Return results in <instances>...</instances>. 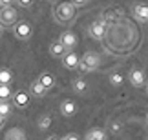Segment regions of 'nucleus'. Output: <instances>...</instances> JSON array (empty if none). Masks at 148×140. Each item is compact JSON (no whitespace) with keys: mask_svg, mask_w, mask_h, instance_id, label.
Returning <instances> with one entry per match:
<instances>
[{"mask_svg":"<svg viewBox=\"0 0 148 140\" xmlns=\"http://www.w3.org/2000/svg\"><path fill=\"white\" fill-rule=\"evenodd\" d=\"M106 22H101V20H97V22H93V24H90V29H88V33H90V37L92 38H95V40H101L102 37L106 35Z\"/></svg>","mask_w":148,"mask_h":140,"instance_id":"0eeeda50","label":"nucleus"},{"mask_svg":"<svg viewBox=\"0 0 148 140\" xmlns=\"http://www.w3.org/2000/svg\"><path fill=\"white\" fill-rule=\"evenodd\" d=\"M128 80H130V84H132L134 87L146 86V75H145V71L143 69H137V68L128 73Z\"/></svg>","mask_w":148,"mask_h":140,"instance_id":"423d86ee","label":"nucleus"},{"mask_svg":"<svg viewBox=\"0 0 148 140\" xmlns=\"http://www.w3.org/2000/svg\"><path fill=\"white\" fill-rule=\"evenodd\" d=\"M146 93H148V82H146Z\"/></svg>","mask_w":148,"mask_h":140,"instance_id":"c756f323","label":"nucleus"},{"mask_svg":"<svg viewBox=\"0 0 148 140\" xmlns=\"http://www.w3.org/2000/svg\"><path fill=\"white\" fill-rule=\"evenodd\" d=\"M11 2H13V0H0V7H2V5H11Z\"/></svg>","mask_w":148,"mask_h":140,"instance_id":"a878e982","label":"nucleus"},{"mask_svg":"<svg viewBox=\"0 0 148 140\" xmlns=\"http://www.w3.org/2000/svg\"><path fill=\"white\" fill-rule=\"evenodd\" d=\"M18 22V9L13 5H2L0 7V27L2 29H13Z\"/></svg>","mask_w":148,"mask_h":140,"instance_id":"f03ea898","label":"nucleus"},{"mask_svg":"<svg viewBox=\"0 0 148 140\" xmlns=\"http://www.w3.org/2000/svg\"><path fill=\"white\" fill-rule=\"evenodd\" d=\"M46 140H62L60 137H57V135H51V137H48Z\"/></svg>","mask_w":148,"mask_h":140,"instance_id":"cd10ccee","label":"nucleus"},{"mask_svg":"<svg viewBox=\"0 0 148 140\" xmlns=\"http://www.w3.org/2000/svg\"><path fill=\"white\" fill-rule=\"evenodd\" d=\"M13 89L11 86H0V102H8V100L13 98Z\"/></svg>","mask_w":148,"mask_h":140,"instance_id":"412c9836","label":"nucleus"},{"mask_svg":"<svg viewBox=\"0 0 148 140\" xmlns=\"http://www.w3.org/2000/svg\"><path fill=\"white\" fill-rule=\"evenodd\" d=\"M38 80H40V84H42V86L46 87V89H51V87L55 86V76L51 75V73H48V71H46V73H42V75L38 76Z\"/></svg>","mask_w":148,"mask_h":140,"instance_id":"f3484780","label":"nucleus"},{"mask_svg":"<svg viewBox=\"0 0 148 140\" xmlns=\"http://www.w3.org/2000/svg\"><path fill=\"white\" fill-rule=\"evenodd\" d=\"M15 80V75L9 68H0V86H11Z\"/></svg>","mask_w":148,"mask_h":140,"instance_id":"4468645a","label":"nucleus"},{"mask_svg":"<svg viewBox=\"0 0 148 140\" xmlns=\"http://www.w3.org/2000/svg\"><path fill=\"white\" fill-rule=\"evenodd\" d=\"M86 2H88V0H71V4L75 5V7H77V5H84Z\"/></svg>","mask_w":148,"mask_h":140,"instance_id":"393cba45","label":"nucleus"},{"mask_svg":"<svg viewBox=\"0 0 148 140\" xmlns=\"http://www.w3.org/2000/svg\"><path fill=\"white\" fill-rule=\"evenodd\" d=\"M60 60H62V66H64L66 69H77L79 62H81V58H79L77 53H73V51H68Z\"/></svg>","mask_w":148,"mask_h":140,"instance_id":"9d476101","label":"nucleus"},{"mask_svg":"<svg viewBox=\"0 0 148 140\" xmlns=\"http://www.w3.org/2000/svg\"><path fill=\"white\" fill-rule=\"evenodd\" d=\"M71 89H73L75 93L81 95V93H84V91L88 89V82L84 80V78H75V80H73V84H71Z\"/></svg>","mask_w":148,"mask_h":140,"instance_id":"6ab92c4d","label":"nucleus"},{"mask_svg":"<svg viewBox=\"0 0 148 140\" xmlns=\"http://www.w3.org/2000/svg\"><path fill=\"white\" fill-rule=\"evenodd\" d=\"M4 126H5V118H2V116H0V131L4 129Z\"/></svg>","mask_w":148,"mask_h":140,"instance_id":"bb28decb","label":"nucleus"},{"mask_svg":"<svg viewBox=\"0 0 148 140\" xmlns=\"http://www.w3.org/2000/svg\"><path fill=\"white\" fill-rule=\"evenodd\" d=\"M4 140H26V131L22 127H11L5 131Z\"/></svg>","mask_w":148,"mask_h":140,"instance_id":"f8f14e48","label":"nucleus"},{"mask_svg":"<svg viewBox=\"0 0 148 140\" xmlns=\"http://www.w3.org/2000/svg\"><path fill=\"white\" fill-rule=\"evenodd\" d=\"M134 15L141 22H148V5L146 4H137L134 5Z\"/></svg>","mask_w":148,"mask_h":140,"instance_id":"2eb2a0df","label":"nucleus"},{"mask_svg":"<svg viewBox=\"0 0 148 140\" xmlns=\"http://www.w3.org/2000/svg\"><path fill=\"white\" fill-rule=\"evenodd\" d=\"M108 82H110L113 87H121L123 82H124V76L121 75V73L113 71V73H110V75H108Z\"/></svg>","mask_w":148,"mask_h":140,"instance_id":"a211bd4d","label":"nucleus"},{"mask_svg":"<svg viewBox=\"0 0 148 140\" xmlns=\"http://www.w3.org/2000/svg\"><path fill=\"white\" fill-rule=\"evenodd\" d=\"M59 111H60V115H62V116H68V118H70V116H75V115H77L79 108H77V104L73 102V100L66 98V100H62V102H60Z\"/></svg>","mask_w":148,"mask_h":140,"instance_id":"6e6552de","label":"nucleus"},{"mask_svg":"<svg viewBox=\"0 0 148 140\" xmlns=\"http://www.w3.org/2000/svg\"><path fill=\"white\" fill-rule=\"evenodd\" d=\"M59 42L64 46V49L66 51H73V49L77 47V44H79V40H77V35L73 31H64L60 35V38H59Z\"/></svg>","mask_w":148,"mask_h":140,"instance_id":"39448f33","label":"nucleus"},{"mask_svg":"<svg viewBox=\"0 0 148 140\" xmlns=\"http://www.w3.org/2000/svg\"><path fill=\"white\" fill-rule=\"evenodd\" d=\"M146 122H148V115H146Z\"/></svg>","mask_w":148,"mask_h":140,"instance_id":"7c9ffc66","label":"nucleus"},{"mask_svg":"<svg viewBox=\"0 0 148 140\" xmlns=\"http://www.w3.org/2000/svg\"><path fill=\"white\" fill-rule=\"evenodd\" d=\"M13 102H11V100H8V102H0V116H2V118H8V116L13 113Z\"/></svg>","mask_w":148,"mask_h":140,"instance_id":"aec40b11","label":"nucleus"},{"mask_svg":"<svg viewBox=\"0 0 148 140\" xmlns=\"http://www.w3.org/2000/svg\"><path fill=\"white\" fill-rule=\"evenodd\" d=\"M99 66H101V57L97 53L90 51V53H84L81 57V62H79L77 69L81 73H93V71L99 69Z\"/></svg>","mask_w":148,"mask_h":140,"instance_id":"7ed1b4c3","label":"nucleus"},{"mask_svg":"<svg viewBox=\"0 0 148 140\" xmlns=\"http://www.w3.org/2000/svg\"><path fill=\"white\" fill-rule=\"evenodd\" d=\"M66 53H68V51L64 49V46H62L59 40H55V42L49 44V55H51L53 58H62Z\"/></svg>","mask_w":148,"mask_h":140,"instance_id":"ddd939ff","label":"nucleus"},{"mask_svg":"<svg viewBox=\"0 0 148 140\" xmlns=\"http://www.w3.org/2000/svg\"><path fill=\"white\" fill-rule=\"evenodd\" d=\"M46 91H48V89L40 84V80H38V78L31 82V86H29V95H31V97L42 98V97H46Z\"/></svg>","mask_w":148,"mask_h":140,"instance_id":"9b49d317","label":"nucleus"},{"mask_svg":"<svg viewBox=\"0 0 148 140\" xmlns=\"http://www.w3.org/2000/svg\"><path fill=\"white\" fill-rule=\"evenodd\" d=\"M16 4H18L20 7H29L33 4V0H16Z\"/></svg>","mask_w":148,"mask_h":140,"instance_id":"5701e85b","label":"nucleus"},{"mask_svg":"<svg viewBox=\"0 0 148 140\" xmlns=\"http://www.w3.org/2000/svg\"><path fill=\"white\" fill-rule=\"evenodd\" d=\"M37 126H38V129H40V131L49 129V127H51V116L49 115H42L40 118L37 120Z\"/></svg>","mask_w":148,"mask_h":140,"instance_id":"4be33fe9","label":"nucleus"},{"mask_svg":"<svg viewBox=\"0 0 148 140\" xmlns=\"http://www.w3.org/2000/svg\"><path fill=\"white\" fill-rule=\"evenodd\" d=\"M2 31H4V29H2V27H0V38H2Z\"/></svg>","mask_w":148,"mask_h":140,"instance_id":"c85d7f7f","label":"nucleus"},{"mask_svg":"<svg viewBox=\"0 0 148 140\" xmlns=\"http://www.w3.org/2000/svg\"><path fill=\"white\" fill-rule=\"evenodd\" d=\"M13 33L18 40H29L31 35H33V27L27 20H18L13 26Z\"/></svg>","mask_w":148,"mask_h":140,"instance_id":"20e7f679","label":"nucleus"},{"mask_svg":"<svg viewBox=\"0 0 148 140\" xmlns=\"http://www.w3.org/2000/svg\"><path fill=\"white\" fill-rule=\"evenodd\" d=\"M53 16H55L57 22L66 24V22H71V20L77 16V9H75V5H73L71 2H60V4L55 5Z\"/></svg>","mask_w":148,"mask_h":140,"instance_id":"f257e3e1","label":"nucleus"},{"mask_svg":"<svg viewBox=\"0 0 148 140\" xmlns=\"http://www.w3.org/2000/svg\"><path fill=\"white\" fill-rule=\"evenodd\" d=\"M62 140H81V138H79L75 133H68L66 137H62Z\"/></svg>","mask_w":148,"mask_h":140,"instance_id":"b1692460","label":"nucleus"},{"mask_svg":"<svg viewBox=\"0 0 148 140\" xmlns=\"http://www.w3.org/2000/svg\"><path fill=\"white\" fill-rule=\"evenodd\" d=\"M106 135H104V131L99 129V127H93V129H90L86 133V137H84V140H104Z\"/></svg>","mask_w":148,"mask_h":140,"instance_id":"dca6fc26","label":"nucleus"},{"mask_svg":"<svg viewBox=\"0 0 148 140\" xmlns=\"http://www.w3.org/2000/svg\"><path fill=\"white\" fill-rule=\"evenodd\" d=\"M29 97H31V95L27 91H16L13 95V98H11V102H13L15 108L24 109V108H27V104H29Z\"/></svg>","mask_w":148,"mask_h":140,"instance_id":"1a4fd4ad","label":"nucleus"}]
</instances>
